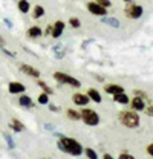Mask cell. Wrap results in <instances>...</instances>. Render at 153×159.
<instances>
[{
    "mask_svg": "<svg viewBox=\"0 0 153 159\" xmlns=\"http://www.w3.org/2000/svg\"><path fill=\"white\" fill-rule=\"evenodd\" d=\"M57 135V147L60 152L63 153H67L71 156H81L84 153V147L74 138H69V136H64V135H60V133H55Z\"/></svg>",
    "mask_w": 153,
    "mask_h": 159,
    "instance_id": "cell-1",
    "label": "cell"
},
{
    "mask_svg": "<svg viewBox=\"0 0 153 159\" xmlns=\"http://www.w3.org/2000/svg\"><path fill=\"white\" fill-rule=\"evenodd\" d=\"M103 159H114V156L109 155V153H104V155H103Z\"/></svg>",
    "mask_w": 153,
    "mask_h": 159,
    "instance_id": "cell-34",
    "label": "cell"
},
{
    "mask_svg": "<svg viewBox=\"0 0 153 159\" xmlns=\"http://www.w3.org/2000/svg\"><path fill=\"white\" fill-rule=\"evenodd\" d=\"M147 153H149L150 156H153V142H152V144H149V145H147Z\"/></svg>",
    "mask_w": 153,
    "mask_h": 159,
    "instance_id": "cell-31",
    "label": "cell"
},
{
    "mask_svg": "<svg viewBox=\"0 0 153 159\" xmlns=\"http://www.w3.org/2000/svg\"><path fill=\"white\" fill-rule=\"evenodd\" d=\"M54 80L60 83V84H66V86H71V87H75V89H80L81 87V81L80 80L74 78L72 75H69V74H66V72H61V70H57V72H54Z\"/></svg>",
    "mask_w": 153,
    "mask_h": 159,
    "instance_id": "cell-3",
    "label": "cell"
},
{
    "mask_svg": "<svg viewBox=\"0 0 153 159\" xmlns=\"http://www.w3.org/2000/svg\"><path fill=\"white\" fill-rule=\"evenodd\" d=\"M118 159H135V156L129 155V153H121V155L118 156Z\"/></svg>",
    "mask_w": 153,
    "mask_h": 159,
    "instance_id": "cell-28",
    "label": "cell"
},
{
    "mask_svg": "<svg viewBox=\"0 0 153 159\" xmlns=\"http://www.w3.org/2000/svg\"><path fill=\"white\" fill-rule=\"evenodd\" d=\"M3 138H5V141H6V144H8L9 148H14L16 147V142H14V139L11 138L9 133H3Z\"/></svg>",
    "mask_w": 153,
    "mask_h": 159,
    "instance_id": "cell-25",
    "label": "cell"
},
{
    "mask_svg": "<svg viewBox=\"0 0 153 159\" xmlns=\"http://www.w3.org/2000/svg\"><path fill=\"white\" fill-rule=\"evenodd\" d=\"M149 116H153V106H150V107H147V110H144Z\"/></svg>",
    "mask_w": 153,
    "mask_h": 159,
    "instance_id": "cell-32",
    "label": "cell"
},
{
    "mask_svg": "<svg viewBox=\"0 0 153 159\" xmlns=\"http://www.w3.org/2000/svg\"><path fill=\"white\" fill-rule=\"evenodd\" d=\"M114 101L118 102V104H129V102H130V99L126 95V92H123V93H119V95H115Z\"/></svg>",
    "mask_w": 153,
    "mask_h": 159,
    "instance_id": "cell-18",
    "label": "cell"
},
{
    "mask_svg": "<svg viewBox=\"0 0 153 159\" xmlns=\"http://www.w3.org/2000/svg\"><path fill=\"white\" fill-rule=\"evenodd\" d=\"M132 109H133L135 112L144 110V109H146V102H144V99L139 98V97H135V98L132 99Z\"/></svg>",
    "mask_w": 153,
    "mask_h": 159,
    "instance_id": "cell-16",
    "label": "cell"
},
{
    "mask_svg": "<svg viewBox=\"0 0 153 159\" xmlns=\"http://www.w3.org/2000/svg\"><path fill=\"white\" fill-rule=\"evenodd\" d=\"M135 97H139V98H147V95L144 93V92H141V90H135Z\"/></svg>",
    "mask_w": 153,
    "mask_h": 159,
    "instance_id": "cell-29",
    "label": "cell"
},
{
    "mask_svg": "<svg viewBox=\"0 0 153 159\" xmlns=\"http://www.w3.org/2000/svg\"><path fill=\"white\" fill-rule=\"evenodd\" d=\"M124 2H132V0H124Z\"/></svg>",
    "mask_w": 153,
    "mask_h": 159,
    "instance_id": "cell-38",
    "label": "cell"
},
{
    "mask_svg": "<svg viewBox=\"0 0 153 159\" xmlns=\"http://www.w3.org/2000/svg\"><path fill=\"white\" fill-rule=\"evenodd\" d=\"M20 72H23L25 75H28V77L35 78V80H38L40 75H41V72L38 70L37 67H34L31 64H20Z\"/></svg>",
    "mask_w": 153,
    "mask_h": 159,
    "instance_id": "cell-6",
    "label": "cell"
},
{
    "mask_svg": "<svg viewBox=\"0 0 153 159\" xmlns=\"http://www.w3.org/2000/svg\"><path fill=\"white\" fill-rule=\"evenodd\" d=\"M44 16V8L41 6V5H35L34 6V14H32V17L34 19H41Z\"/></svg>",
    "mask_w": 153,
    "mask_h": 159,
    "instance_id": "cell-22",
    "label": "cell"
},
{
    "mask_svg": "<svg viewBox=\"0 0 153 159\" xmlns=\"http://www.w3.org/2000/svg\"><path fill=\"white\" fill-rule=\"evenodd\" d=\"M37 86L44 92V93H48V95H52L54 93V90H52V87H49L44 81H41V80H37Z\"/></svg>",
    "mask_w": 153,
    "mask_h": 159,
    "instance_id": "cell-21",
    "label": "cell"
},
{
    "mask_svg": "<svg viewBox=\"0 0 153 159\" xmlns=\"http://www.w3.org/2000/svg\"><path fill=\"white\" fill-rule=\"evenodd\" d=\"M86 6H87V11H89L92 16H96V17H106V14H107V9L101 8L96 2H89Z\"/></svg>",
    "mask_w": 153,
    "mask_h": 159,
    "instance_id": "cell-5",
    "label": "cell"
},
{
    "mask_svg": "<svg viewBox=\"0 0 153 159\" xmlns=\"http://www.w3.org/2000/svg\"><path fill=\"white\" fill-rule=\"evenodd\" d=\"M37 102L38 104H41V106H48V104L51 102V101H49V95L44 93V92H41V93L37 97Z\"/></svg>",
    "mask_w": 153,
    "mask_h": 159,
    "instance_id": "cell-23",
    "label": "cell"
},
{
    "mask_svg": "<svg viewBox=\"0 0 153 159\" xmlns=\"http://www.w3.org/2000/svg\"><path fill=\"white\" fill-rule=\"evenodd\" d=\"M95 2L101 6V8H104V9H107V8L112 5V3H110V0H95Z\"/></svg>",
    "mask_w": 153,
    "mask_h": 159,
    "instance_id": "cell-27",
    "label": "cell"
},
{
    "mask_svg": "<svg viewBox=\"0 0 153 159\" xmlns=\"http://www.w3.org/2000/svg\"><path fill=\"white\" fill-rule=\"evenodd\" d=\"M40 159H52V158H40Z\"/></svg>",
    "mask_w": 153,
    "mask_h": 159,
    "instance_id": "cell-37",
    "label": "cell"
},
{
    "mask_svg": "<svg viewBox=\"0 0 153 159\" xmlns=\"http://www.w3.org/2000/svg\"><path fill=\"white\" fill-rule=\"evenodd\" d=\"M84 155H86L87 159H98V153H96L92 147H86V148H84Z\"/></svg>",
    "mask_w": 153,
    "mask_h": 159,
    "instance_id": "cell-24",
    "label": "cell"
},
{
    "mask_svg": "<svg viewBox=\"0 0 153 159\" xmlns=\"http://www.w3.org/2000/svg\"><path fill=\"white\" fill-rule=\"evenodd\" d=\"M64 28H66V23L63 20H57L52 25V39H60L61 34L64 32Z\"/></svg>",
    "mask_w": 153,
    "mask_h": 159,
    "instance_id": "cell-10",
    "label": "cell"
},
{
    "mask_svg": "<svg viewBox=\"0 0 153 159\" xmlns=\"http://www.w3.org/2000/svg\"><path fill=\"white\" fill-rule=\"evenodd\" d=\"M69 25H71L74 29L81 28V21H80V19H76V17H71V19H69Z\"/></svg>",
    "mask_w": 153,
    "mask_h": 159,
    "instance_id": "cell-26",
    "label": "cell"
},
{
    "mask_svg": "<svg viewBox=\"0 0 153 159\" xmlns=\"http://www.w3.org/2000/svg\"><path fill=\"white\" fill-rule=\"evenodd\" d=\"M8 90H9V93H12V95H21V93H25L26 86H25L23 83H20V81H11V83L8 84Z\"/></svg>",
    "mask_w": 153,
    "mask_h": 159,
    "instance_id": "cell-8",
    "label": "cell"
},
{
    "mask_svg": "<svg viewBox=\"0 0 153 159\" xmlns=\"http://www.w3.org/2000/svg\"><path fill=\"white\" fill-rule=\"evenodd\" d=\"M28 37H31V39H38V37H43V31H41V28L40 26H31L29 29H28Z\"/></svg>",
    "mask_w": 153,
    "mask_h": 159,
    "instance_id": "cell-15",
    "label": "cell"
},
{
    "mask_svg": "<svg viewBox=\"0 0 153 159\" xmlns=\"http://www.w3.org/2000/svg\"><path fill=\"white\" fill-rule=\"evenodd\" d=\"M5 23H6V26H8V28H12V25H11V21H9V20H8V19H5Z\"/></svg>",
    "mask_w": 153,
    "mask_h": 159,
    "instance_id": "cell-35",
    "label": "cell"
},
{
    "mask_svg": "<svg viewBox=\"0 0 153 159\" xmlns=\"http://www.w3.org/2000/svg\"><path fill=\"white\" fill-rule=\"evenodd\" d=\"M86 95L89 97V99H90V101H94V102H96V104H100V102L103 101V97H101V93H100V92H98L96 89H89Z\"/></svg>",
    "mask_w": 153,
    "mask_h": 159,
    "instance_id": "cell-14",
    "label": "cell"
},
{
    "mask_svg": "<svg viewBox=\"0 0 153 159\" xmlns=\"http://www.w3.org/2000/svg\"><path fill=\"white\" fill-rule=\"evenodd\" d=\"M118 119L127 129H136L139 125V122H141V118H139L138 112H135V110H123V112H119L118 113Z\"/></svg>",
    "mask_w": 153,
    "mask_h": 159,
    "instance_id": "cell-2",
    "label": "cell"
},
{
    "mask_svg": "<svg viewBox=\"0 0 153 159\" xmlns=\"http://www.w3.org/2000/svg\"><path fill=\"white\" fill-rule=\"evenodd\" d=\"M19 104L21 106V107H25V109H32V107H35V104H34L32 98H31L29 95H26V93H21V95H20Z\"/></svg>",
    "mask_w": 153,
    "mask_h": 159,
    "instance_id": "cell-12",
    "label": "cell"
},
{
    "mask_svg": "<svg viewBox=\"0 0 153 159\" xmlns=\"http://www.w3.org/2000/svg\"><path fill=\"white\" fill-rule=\"evenodd\" d=\"M81 112V121L89 125V127H95L100 124V115L96 113L94 109H89V107H84L80 110Z\"/></svg>",
    "mask_w": 153,
    "mask_h": 159,
    "instance_id": "cell-4",
    "label": "cell"
},
{
    "mask_svg": "<svg viewBox=\"0 0 153 159\" xmlns=\"http://www.w3.org/2000/svg\"><path fill=\"white\" fill-rule=\"evenodd\" d=\"M101 20H103V23H106L112 28H119V20L115 19V17H103Z\"/></svg>",
    "mask_w": 153,
    "mask_h": 159,
    "instance_id": "cell-20",
    "label": "cell"
},
{
    "mask_svg": "<svg viewBox=\"0 0 153 159\" xmlns=\"http://www.w3.org/2000/svg\"><path fill=\"white\" fill-rule=\"evenodd\" d=\"M142 14H144V9L139 5H130L129 8H126V16L129 19H139Z\"/></svg>",
    "mask_w": 153,
    "mask_h": 159,
    "instance_id": "cell-7",
    "label": "cell"
},
{
    "mask_svg": "<svg viewBox=\"0 0 153 159\" xmlns=\"http://www.w3.org/2000/svg\"><path fill=\"white\" fill-rule=\"evenodd\" d=\"M48 106H49V110H52V112H60V107H58V106H54L52 102H49Z\"/></svg>",
    "mask_w": 153,
    "mask_h": 159,
    "instance_id": "cell-30",
    "label": "cell"
},
{
    "mask_svg": "<svg viewBox=\"0 0 153 159\" xmlns=\"http://www.w3.org/2000/svg\"><path fill=\"white\" fill-rule=\"evenodd\" d=\"M9 129L12 130V132H16V133H20V132H23L25 130V124L17 118H12L9 121Z\"/></svg>",
    "mask_w": 153,
    "mask_h": 159,
    "instance_id": "cell-13",
    "label": "cell"
},
{
    "mask_svg": "<svg viewBox=\"0 0 153 159\" xmlns=\"http://www.w3.org/2000/svg\"><path fill=\"white\" fill-rule=\"evenodd\" d=\"M104 90H106V93H109V95H119V93H123L124 92V87L123 86H119V84H114V83H110V84H106L104 86Z\"/></svg>",
    "mask_w": 153,
    "mask_h": 159,
    "instance_id": "cell-11",
    "label": "cell"
},
{
    "mask_svg": "<svg viewBox=\"0 0 153 159\" xmlns=\"http://www.w3.org/2000/svg\"><path fill=\"white\" fill-rule=\"evenodd\" d=\"M66 115H67V118L69 119L81 121V112H80V110H76V109H72V107L66 109Z\"/></svg>",
    "mask_w": 153,
    "mask_h": 159,
    "instance_id": "cell-17",
    "label": "cell"
},
{
    "mask_svg": "<svg viewBox=\"0 0 153 159\" xmlns=\"http://www.w3.org/2000/svg\"><path fill=\"white\" fill-rule=\"evenodd\" d=\"M44 34H46V35H49V34L52 35V26H49V25H48V28H46V32H44Z\"/></svg>",
    "mask_w": 153,
    "mask_h": 159,
    "instance_id": "cell-33",
    "label": "cell"
},
{
    "mask_svg": "<svg viewBox=\"0 0 153 159\" xmlns=\"http://www.w3.org/2000/svg\"><path fill=\"white\" fill-rule=\"evenodd\" d=\"M0 44H2V46H3V44H5V40L2 39V35H0Z\"/></svg>",
    "mask_w": 153,
    "mask_h": 159,
    "instance_id": "cell-36",
    "label": "cell"
},
{
    "mask_svg": "<svg viewBox=\"0 0 153 159\" xmlns=\"http://www.w3.org/2000/svg\"><path fill=\"white\" fill-rule=\"evenodd\" d=\"M19 11L20 12H23V14H26V12H29V9H31V5H29V2L28 0H19Z\"/></svg>",
    "mask_w": 153,
    "mask_h": 159,
    "instance_id": "cell-19",
    "label": "cell"
},
{
    "mask_svg": "<svg viewBox=\"0 0 153 159\" xmlns=\"http://www.w3.org/2000/svg\"><path fill=\"white\" fill-rule=\"evenodd\" d=\"M72 101H74V104L75 106H80V107H86L87 104H89V97L86 95V93H80V92H76L72 95Z\"/></svg>",
    "mask_w": 153,
    "mask_h": 159,
    "instance_id": "cell-9",
    "label": "cell"
}]
</instances>
